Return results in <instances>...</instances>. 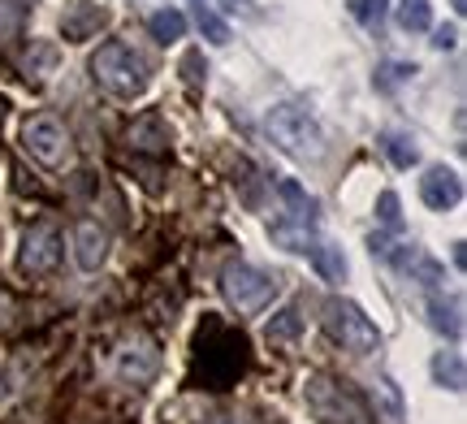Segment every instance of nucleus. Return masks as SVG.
Returning a JSON list of instances; mask_svg holds the SVG:
<instances>
[{
	"label": "nucleus",
	"mask_w": 467,
	"mask_h": 424,
	"mask_svg": "<svg viewBox=\"0 0 467 424\" xmlns=\"http://www.w3.org/2000/svg\"><path fill=\"white\" fill-rule=\"evenodd\" d=\"M243 373H247V338L221 321H203L200 338H195L191 381L200 390H230Z\"/></svg>",
	"instance_id": "obj_1"
},
{
	"label": "nucleus",
	"mask_w": 467,
	"mask_h": 424,
	"mask_svg": "<svg viewBox=\"0 0 467 424\" xmlns=\"http://www.w3.org/2000/svg\"><path fill=\"white\" fill-rule=\"evenodd\" d=\"M303 398L320 424H377V411L368 408V398L355 386L337 381V377H307L303 381Z\"/></svg>",
	"instance_id": "obj_2"
},
{
	"label": "nucleus",
	"mask_w": 467,
	"mask_h": 424,
	"mask_svg": "<svg viewBox=\"0 0 467 424\" xmlns=\"http://www.w3.org/2000/svg\"><path fill=\"white\" fill-rule=\"evenodd\" d=\"M91 74H96V83L109 91V96H121V100H134V96H143L148 91V61L130 48V44H104L96 57H91Z\"/></svg>",
	"instance_id": "obj_3"
},
{
	"label": "nucleus",
	"mask_w": 467,
	"mask_h": 424,
	"mask_svg": "<svg viewBox=\"0 0 467 424\" xmlns=\"http://www.w3.org/2000/svg\"><path fill=\"white\" fill-rule=\"evenodd\" d=\"M273 143H282V152L299 156V160H320L325 156V135H320L317 118L299 109V104H277L265 118Z\"/></svg>",
	"instance_id": "obj_4"
},
{
	"label": "nucleus",
	"mask_w": 467,
	"mask_h": 424,
	"mask_svg": "<svg viewBox=\"0 0 467 424\" xmlns=\"http://www.w3.org/2000/svg\"><path fill=\"white\" fill-rule=\"evenodd\" d=\"M325 329H329V338L350 351V356H372V351H381V329L364 316V307L350 304V299H329L325 304Z\"/></svg>",
	"instance_id": "obj_5"
},
{
	"label": "nucleus",
	"mask_w": 467,
	"mask_h": 424,
	"mask_svg": "<svg viewBox=\"0 0 467 424\" xmlns=\"http://www.w3.org/2000/svg\"><path fill=\"white\" fill-rule=\"evenodd\" d=\"M221 290H225V299H230L238 312L255 316V312H265V307L273 304L277 282H273L268 273L251 269V264H234V269H225V282H221Z\"/></svg>",
	"instance_id": "obj_6"
},
{
	"label": "nucleus",
	"mask_w": 467,
	"mask_h": 424,
	"mask_svg": "<svg viewBox=\"0 0 467 424\" xmlns=\"http://www.w3.org/2000/svg\"><path fill=\"white\" fill-rule=\"evenodd\" d=\"M22 148H26L39 165L57 170V165L69 160V130L52 118V113H39V118H31L22 126Z\"/></svg>",
	"instance_id": "obj_7"
},
{
	"label": "nucleus",
	"mask_w": 467,
	"mask_h": 424,
	"mask_svg": "<svg viewBox=\"0 0 467 424\" xmlns=\"http://www.w3.org/2000/svg\"><path fill=\"white\" fill-rule=\"evenodd\" d=\"M113 373L121 377V381H130V386H148L151 377L161 373V351H156V342H151L148 334L126 338L113 356Z\"/></svg>",
	"instance_id": "obj_8"
},
{
	"label": "nucleus",
	"mask_w": 467,
	"mask_h": 424,
	"mask_svg": "<svg viewBox=\"0 0 467 424\" xmlns=\"http://www.w3.org/2000/svg\"><path fill=\"white\" fill-rule=\"evenodd\" d=\"M61 255H66V243H61L57 225L39 221L26 230V238H22V269L26 273H52L61 264Z\"/></svg>",
	"instance_id": "obj_9"
},
{
	"label": "nucleus",
	"mask_w": 467,
	"mask_h": 424,
	"mask_svg": "<svg viewBox=\"0 0 467 424\" xmlns=\"http://www.w3.org/2000/svg\"><path fill=\"white\" fill-rule=\"evenodd\" d=\"M420 200L433 208V212H451V208H459V200H463L459 173L446 170V165H433V170L420 178Z\"/></svg>",
	"instance_id": "obj_10"
},
{
	"label": "nucleus",
	"mask_w": 467,
	"mask_h": 424,
	"mask_svg": "<svg viewBox=\"0 0 467 424\" xmlns=\"http://www.w3.org/2000/svg\"><path fill=\"white\" fill-rule=\"evenodd\" d=\"M100 26H109V9L91 5V0H74V5H66V14H61V35H66L69 44H83L91 35H100Z\"/></svg>",
	"instance_id": "obj_11"
},
{
	"label": "nucleus",
	"mask_w": 467,
	"mask_h": 424,
	"mask_svg": "<svg viewBox=\"0 0 467 424\" xmlns=\"http://www.w3.org/2000/svg\"><path fill=\"white\" fill-rule=\"evenodd\" d=\"M385 260H389L394 269L411 273V282H420V286H441V282H446V269H441L429 252H420L416 243H411V247H389Z\"/></svg>",
	"instance_id": "obj_12"
},
{
	"label": "nucleus",
	"mask_w": 467,
	"mask_h": 424,
	"mask_svg": "<svg viewBox=\"0 0 467 424\" xmlns=\"http://www.w3.org/2000/svg\"><path fill=\"white\" fill-rule=\"evenodd\" d=\"M74 260H78V269L96 273L109 260V230H100L96 221H83L78 230H74Z\"/></svg>",
	"instance_id": "obj_13"
},
{
	"label": "nucleus",
	"mask_w": 467,
	"mask_h": 424,
	"mask_svg": "<svg viewBox=\"0 0 467 424\" xmlns=\"http://www.w3.org/2000/svg\"><path fill=\"white\" fill-rule=\"evenodd\" d=\"M277 195L285 200V208H290V221L299 225V230H312L317 225V200L307 195V191L295 182V178H282L277 182Z\"/></svg>",
	"instance_id": "obj_14"
},
{
	"label": "nucleus",
	"mask_w": 467,
	"mask_h": 424,
	"mask_svg": "<svg viewBox=\"0 0 467 424\" xmlns=\"http://www.w3.org/2000/svg\"><path fill=\"white\" fill-rule=\"evenodd\" d=\"M429 325H433L437 334H446V338H459V334H463V299H441V295H433V299H429Z\"/></svg>",
	"instance_id": "obj_15"
},
{
	"label": "nucleus",
	"mask_w": 467,
	"mask_h": 424,
	"mask_svg": "<svg viewBox=\"0 0 467 424\" xmlns=\"http://www.w3.org/2000/svg\"><path fill=\"white\" fill-rule=\"evenodd\" d=\"M433 381L441 386V390H451V394H463L467 386V373H463V356L459 351H437L433 356Z\"/></svg>",
	"instance_id": "obj_16"
},
{
	"label": "nucleus",
	"mask_w": 467,
	"mask_h": 424,
	"mask_svg": "<svg viewBox=\"0 0 467 424\" xmlns=\"http://www.w3.org/2000/svg\"><path fill=\"white\" fill-rule=\"evenodd\" d=\"M148 31L156 35L161 44H173V39L186 35V17L178 14V9H156V14L148 17Z\"/></svg>",
	"instance_id": "obj_17"
},
{
	"label": "nucleus",
	"mask_w": 467,
	"mask_h": 424,
	"mask_svg": "<svg viewBox=\"0 0 467 424\" xmlns=\"http://www.w3.org/2000/svg\"><path fill=\"white\" fill-rule=\"evenodd\" d=\"M312 260H317V269L325 282H342V277H347V255H342V247L320 243V247H312Z\"/></svg>",
	"instance_id": "obj_18"
},
{
	"label": "nucleus",
	"mask_w": 467,
	"mask_h": 424,
	"mask_svg": "<svg viewBox=\"0 0 467 424\" xmlns=\"http://www.w3.org/2000/svg\"><path fill=\"white\" fill-rule=\"evenodd\" d=\"M299 329H303V316H299V304H285L273 321H268V342H290V338H299Z\"/></svg>",
	"instance_id": "obj_19"
},
{
	"label": "nucleus",
	"mask_w": 467,
	"mask_h": 424,
	"mask_svg": "<svg viewBox=\"0 0 467 424\" xmlns=\"http://www.w3.org/2000/svg\"><path fill=\"white\" fill-rule=\"evenodd\" d=\"M399 26L402 31H429V26H433L429 0H402L399 5Z\"/></svg>",
	"instance_id": "obj_20"
},
{
	"label": "nucleus",
	"mask_w": 467,
	"mask_h": 424,
	"mask_svg": "<svg viewBox=\"0 0 467 424\" xmlns=\"http://www.w3.org/2000/svg\"><path fill=\"white\" fill-rule=\"evenodd\" d=\"M381 148H385V156H389V160H394L399 170H411V165L420 160L416 143H411L407 135H394V130H389V135H381Z\"/></svg>",
	"instance_id": "obj_21"
},
{
	"label": "nucleus",
	"mask_w": 467,
	"mask_h": 424,
	"mask_svg": "<svg viewBox=\"0 0 467 424\" xmlns=\"http://www.w3.org/2000/svg\"><path fill=\"white\" fill-rule=\"evenodd\" d=\"M130 143L134 148H165L169 139H165V130H161V121L143 118L139 126H130Z\"/></svg>",
	"instance_id": "obj_22"
},
{
	"label": "nucleus",
	"mask_w": 467,
	"mask_h": 424,
	"mask_svg": "<svg viewBox=\"0 0 467 424\" xmlns=\"http://www.w3.org/2000/svg\"><path fill=\"white\" fill-rule=\"evenodd\" d=\"M26 17V0H0V39H14Z\"/></svg>",
	"instance_id": "obj_23"
},
{
	"label": "nucleus",
	"mask_w": 467,
	"mask_h": 424,
	"mask_svg": "<svg viewBox=\"0 0 467 424\" xmlns=\"http://www.w3.org/2000/svg\"><path fill=\"white\" fill-rule=\"evenodd\" d=\"M350 14H355V22H359V26L377 31V26L385 22V0H350Z\"/></svg>",
	"instance_id": "obj_24"
},
{
	"label": "nucleus",
	"mask_w": 467,
	"mask_h": 424,
	"mask_svg": "<svg viewBox=\"0 0 467 424\" xmlns=\"http://www.w3.org/2000/svg\"><path fill=\"white\" fill-rule=\"evenodd\" d=\"M195 22H200V31L208 35L213 44H230V26H225V22H221L208 5H200V9H195Z\"/></svg>",
	"instance_id": "obj_25"
},
{
	"label": "nucleus",
	"mask_w": 467,
	"mask_h": 424,
	"mask_svg": "<svg viewBox=\"0 0 467 424\" xmlns=\"http://www.w3.org/2000/svg\"><path fill=\"white\" fill-rule=\"evenodd\" d=\"M411 74H416V66H399V61H389V66H381V74H377V87H381V91H389V87L407 83Z\"/></svg>",
	"instance_id": "obj_26"
},
{
	"label": "nucleus",
	"mask_w": 467,
	"mask_h": 424,
	"mask_svg": "<svg viewBox=\"0 0 467 424\" xmlns=\"http://www.w3.org/2000/svg\"><path fill=\"white\" fill-rule=\"evenodd\" d=\"M377 217H381L389 230H402V212H399V195H394V191H385L381 200H377Z\"/></svg>",
	"instance_id": "obj_27"
},
{
	"label": "nucleus",
	"mask_w": 467,
	"mask_h": 424,
	"mask_svg": "<svg viewBox=\"0 0 467 424\" xmlns=\"http://www.w3.org/2000/svg\"><path fill=\"white\" fill-rule=\"evenodd\" d=\"M454 44H459V31H454V26H441V31L433 35V48H441V52L454 48Z\"/></svg>",
	"instance_id": "obj_28"
},
{
	"label": "nucleus",
	"mask_w": 467,
	"mask_h": 424,
	"mask_svg": "<svg viewBox=\"0 0 467 424\" xmlns=\"http://www.w3.org/2000/svg\"><path fill=\"white\" fill-rule=\"evenodd\" d=\"M182 69H186V83H191V87L200 83V52H191V57L182 61Z\"/></svg>",
	"instance_id": "obj_29"
},
{
	"label": "nucleus",
	"mask_w": 467,
	"mask_h": 424,
	"mask_svg": "<svg viewBox=\"0 0 467 424\" xmlns=\"http://www.w3.org/2000/svg\"><path fill=\"white\" fill-rule=\"evenodd\" d=\"M213 424H247V420H238V416H221V420H213Z\"/></svg>",
	"instance_id": "obj_30"
},
{
	"label": "nucleus",
	"mask_w": 467,
	"mask_h": 424,
	"mask_svg": "<svg viewBox=\"0 0 467 424\" xmlns=\"http://www.w3.org/2000/svg\"><path fill=\"white\" fill-rule=\"evenodd\" d=\"M454 5V14H467V0H451Z\"/></svg>",
	"instance_id": "obj_31"
},
{
	"label": "nucleus",
	"mask_w": 467,
	"mask_h": 424,
	"mask_svg": "<svg viewBox=\"0 0 467 424\" xmlns=\"http://www.w3.org/2000/svg\"><path fill=\"white\" fill-rule=\"evenodd\" d=\"M5 109H9V104H5V100H0V121H5Z\"/></svg>",
	"instance_id": "obj_32"
},
{
	"label": "nucleus",
	"mask_w": 467,
	"mask_h": 424,
	"mask_svg": "<svg viewBox=\"0 0 467 424\" xmlns=\"http://www.w3.org/2000/svg\"><path fill=\"white\" fill-rule=\"evenodd\" d=\"M191 5H195V9H200V5H208V0H191Z\"/></svg>",
	"instance_id": "obj_33"
}]
</instances>
